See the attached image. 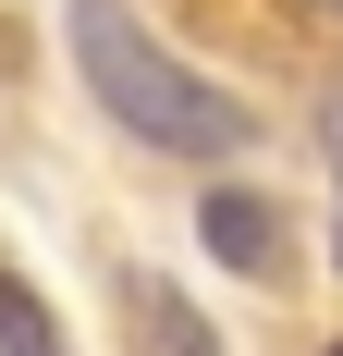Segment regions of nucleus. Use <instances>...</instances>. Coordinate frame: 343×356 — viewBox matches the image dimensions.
<instances>
[{
    "label": "nucleus",
    "mask_w": 343,
    "mask_h": 356,
    "mask_svg": "<svg viewBox=\"0 0 343 356\" xmlns=\"http://www.w3.org/2000/svg\"><path fill=\"white\" fill-rule=\"evenodd\" d=\"M62 25H74V62H86V99H99L135 147H160V160H245L258 111H245L233 86H208L184 49H160L123 0H74Z\"/></svg>",
    "instance_id": "f257e3e1"
},
{
    "label": "nucleus",
    "mask_w": 343,
    "mask_h": 356,
    "mask_svg": "<svg viewBox=\"0 0 343 356\" xmlns=\"http://www.w3.org/2000/svg\"><path fill=\"white\" fill-rule=\"evenodd\" d=\"M208 258H221V270H258V283H270L282 270V209L270 197H245V184H221V197H208Z\"/></svg>",
    "instance_id": "f03ea898"
},
{
    "label": "nucleus",
    "mask_w": 343,
    "mask_h": 356,
    "mask_svg": "<svg viewBox=\"0 0 343 356\" xmlns=\"http://www.w3.org/2000/svg\"><path fill=\"white\" fill-rule=\"evenodd\" d=\"M123 295H135V332H147V356H221V344H208V320H196V307H184L172 283H147V270H135Z\"/></svg>",
    "instance_id": "7ed1b4c3"
},
{
    "label": "nucleus",
    "mask_w": 343,
    "mask_h": 356,
    "mask_svg": "<svg viewBox=\"0 0 343 356\" xmlns=\"http://www.w3.org/2000/svg\"><path fill=\"white\" fill-rule=\"evenodd\" d=\"M0 356H74V344H62V320H49V295H37L12 258H0Z\"/></svg>",
    "instance_id": "20e7f679"
},
{
    "label": "nucleus",
    "mask_w": 343,
    "mask_h": 356,
    "mask_svg": "<svg viewBox=\"0 0 343 356\" xmlns=\"http://www.w3.org/2000/svg\"><path fill=\"white\" fill-rule=\"evenodd\" d=\"M319 147H331V184H343V99L319 111ZM331 258H343V209H331Z\"/></svg>",
    "instance_id": "39448f33"
}]
</instances>
